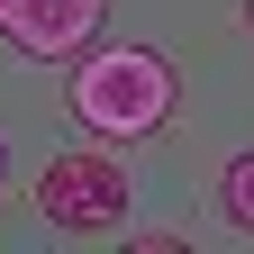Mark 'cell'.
Wrapping results in <instances>:
<instances>
[{"mask_svg":"<svg viewBox=\"0 0 254 254\" xmlns=\"http://www.w3.org/2000/svg\"><path fill=\"white\" fill-rule=\"evenodd\" d=\"M245 27H254V0H245Z\"/></svg>","mask_w":254,"mask_h":254,"instance_id":"6","label":"cell"},{"mask_svg":"<svg viewBox=\"0 0 254 254\" xmlns=\"http://www.w3.org/2000/svg\"><path fill=\"white\" fill-rule=\"evenodd\" d=\"M0 182H9V154H0Z\"/></svg>","mask_w":254,"mask_h":254,"instance_id":"5","label":"cell"},{"mask_svg":"<svg viewBox=\"0 0 254 254\" xmlns=\"http://www.w3.org/2000/svg\"><path fill=\"white\" fill-rule=\"evenodd\" d=\"M109 0H0V37L27 64H73L82 46H100Z\"/></svg>","mask_w":254,"mask_h":254,"instance_id":"3","label":"cell"},{"mask_svg":"<svg viewBox=\"0 0 254 254\" xmlns=\"http://www.w3.org/2000/svg\"><path fill=\"white\" fill-rule=\"evenodd\" d=\"M218 218H227L236 236H254V145L227 154V173H218Z\"/></svg>","mask_w":254,"mask_h":254,"instance_id":"4","label":"cell"},{"mask_svg":"<svg viewBox=\"0 0 254 254\" xmlns=\"http://www.w3.org/2000/svg\"><path fill=\"white\" fill-rule=\"evenodd\" d=\"M37 218H46L55 236H109L118 218H127V173H118L109 136L100 145H64L55 164L37 173Z\"/></svg>","mask_w":254,"mask_h":254,"instance_id":"2","label":"cell"},{"mask_svg":"<svg viewBox=\"0 0 254 254\" xmlns=\"http://www.w3.org/2000/svg\"><path fill=\"white\" fill-rule=\"evenodd\" d=\"M64 109L82 118V136L136 145V136H164L173 127L182 73H173V55H154V46H82L73 82H64Z\"/></svg>","mask_w":254,"mask_h":254,"instance_id":"1","label":"cell"}]
</instances>
